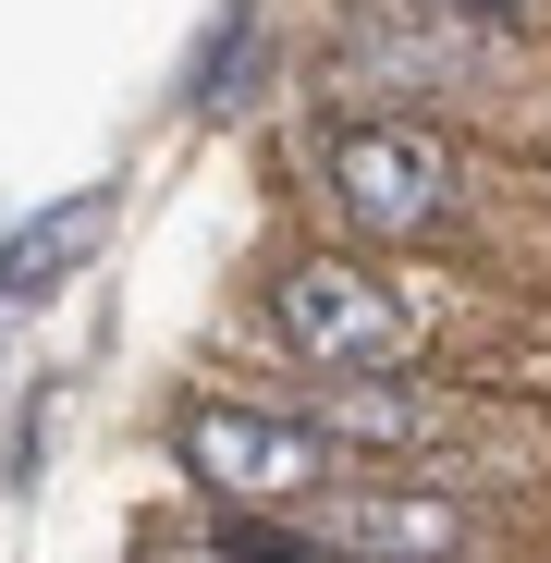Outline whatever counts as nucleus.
<instances>
[{"label": "nucleus", "instance_id": "f257e3e1", "mask_svg": "<svg viewBox=\"0 0 551 563\" xmlns=\"http://www.w3.org/2000/svg\"><path fill=\"white\" fill-rule=\"evenodd\" d=\"M319 209L367 245H466L478 159L429 123H343V135H319Z\"/></svg>", "mask_w": 551, "mask_h": 563}, {"label": "nucleus", "instance_id": "f03ea898", "mask_svg": "<svg viewBox=\"0 0 551 563\" xmlns=\"http://www.w3.org/2000/svg\"><path fill=\"white\" fill-rule=\"evenodd\" d=\"M269 331H283L319 380H417L429 367V307H417V282L393 269H367L343 245H307L269 269ZM441 380V367H429Z\"/></svg>", "mask_w": 551, "mask_h": 563}, {"label": "nucleus", "instance_id": "7ed1b4c3", "mask_svg": "<svg viewBox=\"0 0 551 563\" xmlns=\"http://www.w3.org/2000/svg\"><path fill=\"white\" fill-rule=\"evenodd\" d=\"M172 465H184V490L209 515H307L319 490L367 478L307 405H184L172 417Z\"/></svg>", "mask_w": 551, "mask_h": 563}, {"label": "nucleus", "instance_id": "20e7f679", "mask_svg": "<svg viewBox=\"0 0 551 563\" xmlns=\"http://www.w3.org/2000/svg\"><path fill=\"white\" fill-rule=\"evenodd\" d=\"M307 417L355 453V465H393V478H429L453 490V441L478 429V405H466V380H307Z\"/></svg>", "mask_w": 551, "mask_h": 563}, {"label": "nucleus", "instance_id": "39448f33", "mask_svg": "<svg viewBox=\"0 0 551 563\" xmlns=\"http://www.w3.org/2000/svg\"><path fill=\"white\" fill-rule=\"evenodd\" d=\"M307 527H319L343 563H466V551H478V515L453 503L441 478H393V465H367V478L319 490Z\"/></svg>", "mask_w": 551, "mask_h": 563}, {"label": "nucleus", "instance_id": "423d86ee", "mask_svg": "<svg viewBox=\"0 0 551 563\" xmlns=\"http://www.w3.org/2000/svg\"><path fill=\"white\" fill-rule=\"evenodd\" d=\"M86 233H99V197H74V209H49L37 233H13V295H37V282H49V257H74Z\"/></svg>", "mask_w": 551, "mask_h": 563}, {"label": "nucleus", "instance_id": "0eeeda50", "mask_svg": "<svg viewBox=\"0 0 551 563\" xmlns=\"http://www.w3.org/2000/svg\"><path fill=\"white\" fill-rule=\"evenodd\" d=\"M417 13H466V25H551V0H417Z\"/></svg>", "mask_w": 551, "mask_h": 563}]
</instances>
